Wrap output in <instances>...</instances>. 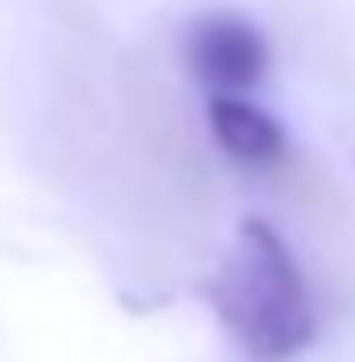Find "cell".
Instances as JSON below:
<instances>
[{
	"label": "cell",
	"mask_w": 355,
	"mask_h": 362,
	"mask_svg": "<svg viewBox=\"0 0 355 362\" xmlns=\"http://www.w3.org/2000/svg\"><path fill=\"white\" fill-rule=\"evenodd\" d=\"M184 64L210 95H254L273 64V45L248 13H203L184 32Z\"/></svg>",
	"instance_id": "obj_2"
},
{
	"label": "cell",
	"mask_w": 355,
	"mask_h": 362,
	"mask_svg": "<svg viewBox=\"0 0 355 362\" xmlns=\"http://www.w3.org/2000/svg\"><path fill=\"white\" fill-rule=\"evenodd\" d=\"M210 140L241 172H279L286 165V127L254 95H210Z\"/></svg>",
	"instance_id": "obj_3"
},
{
	"label": "cell",
	"mask_w": 355,
	"mask_h": 362,
	"mask_svg": "<svg viewBox=\"0 0 355 362\" xmlns=\"http://www.w3.org/2000/svg\"><path fill=\"white\" fill-rule=\"evenodd\" d=\"M210 305L248 362H292L318 337V299L305 286V267H299L292 242L260 216H248L235 229V242L210 280Z\"/></svg>",
	"instance_id": "obj_1"
}]
</instances>
